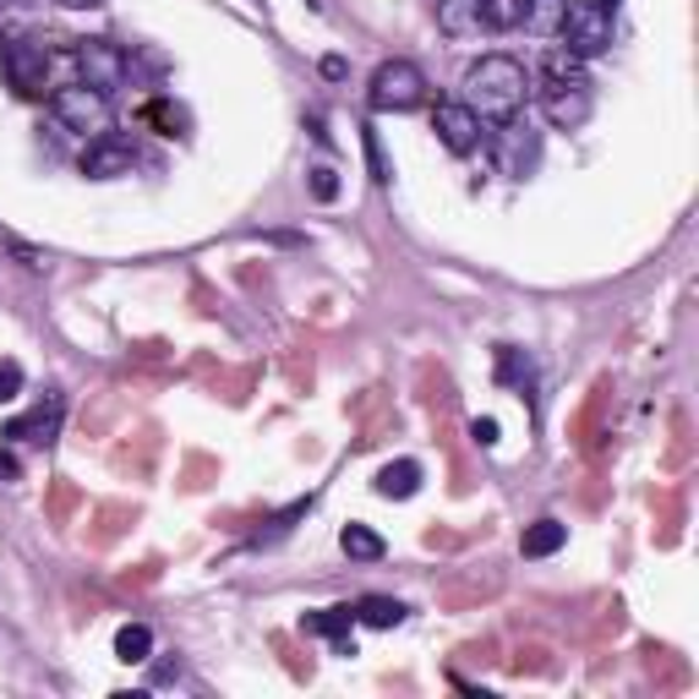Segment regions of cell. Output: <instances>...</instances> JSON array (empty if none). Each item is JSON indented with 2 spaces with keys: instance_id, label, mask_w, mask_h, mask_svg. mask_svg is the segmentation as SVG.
<instances>
[{
  "instance_id": "1",
  "label": "cell",
  "mask_w": 699,
  "mask_h": 699,
  "mask_svg": "<svg viewBox=\"0 0 699 699\" xmlns=\"http://www.w3.org/2000/svg\"><path fill=\"white\" fill-rule=\"evenodd\" d=\"M525 99H530V77L514 56H481L470 72H465V105L476 110V121H508V115H525Z\"/></svg>"
},
{
  "instance_id": "2",
  "label": "cell",
  "mask_w": 699,
  "mask_h": 699,
  "mask_svg": "<svg viewBox=\"0 0 699 699\" xmlns=\"http://www.w3.org/2000/svg\"><path fill=\"white\" fill-rule=\"evenodd\" d=\"M536 99H541V110H547L552 126H579V121L590 115V77H585V61L568 56L563 45L547 50Z\"/></svg>"
},
{
  "instance_id": "3",
  "label": "cell",
  "mask_w": 699,
  "mask_h": 699,
  "mask_svg": "<svg viewBox=\"0 0 699 699\" xmlns=\"http://www.w3.org/2000/svg\"><path fill=\"white\" fill-rule=\"evenodd\" d=\"M552 34L563 39L568 56L596 61V56L612 50V7L606 0H563V17H557Z\"/></svg>"
},
{
  "instance_id": "4",
  "label": "cell",
  "mask_w": 699,
  "mask_h": 699,
  "mask_svg": "<svg viewBox=\"0 0 699 699\" xmlns=\"http://www.w3.org/2000/svg\"><path fill=\"white\" fill-rule=\"evenodd\" d=\"M367 99H372L378 115H405V110H416V105L427 99V77H421L416 61H383V66L372 72Z\"/></svg>"
},
{
  "instance_id": "5",
  "label": "cell",
  "mask_w": 699,
  "mask_h": 699,
  "mask_svg": "<svg viewBox=\"0 0 699 699\" xmlns=\"http://www.w3.org/2000/svg\"><path fill=\"white\" fill-rule=\"evenodd\" d=\"M0 72H7V83L23 99H39L45 83H50V50L34 45V39H7L0 45Z\"/></svg>"
},
{
  "instance_id": "6",
  "label": "cell",
  "mask_w": 699,
  "mask_h": 699,
  "mask_svg": "<svg viewBox=\"0 0 699 699\" xmlns=\"http://www.w3.org/2000/svg\"><path fill=\"white\" fill-rule=\"evenodd\" d=\"M438 28L449 39L498 34V28H508V12L498 7V0H438Z\"/></svg>"
},
{
  "instance_id": "7",
  "label": "cell",
  "mask_w": 699,
  "mask_h": 699,
  "mask_svg": "<svg viewBox=\"0 0 699 699\" xmlns=\"http://www.w3.org/2000/svg\"><path fill=\"white\" fill-rule=\"evenodd\" d=\"M72 61H77V72H83V83L88 88H99V94H115L121 83H126V50L115 45V39H83L77 50H72Z\"/></svg>"
},
{
  "instance_id": "8",
  "label": "cell",
  "mask_w": 699,
  "mask_h": 699,
  "mask_svg": "<svg viewBox=\"0 0 699 699\" xmlns=\"http://www.w3.org/2000/svg\"><path fill=\"white\" fill-rule=\"evenodd\" d=\"M492 154H498V170H503V175H519V181H525V175L536 170V159H541V132H536L530 121L508 115V121H498Z\"/></svg>"
},
{
  "instance_id": "9",
  "label": "cell",
  "mask_w": 699,
  "mask_h": 699,
  "mask_svg": "<svg viewBox=\"0 0 699 699\" xmlns=\"http://www.w3.org/2000/svg\"><path fill=\"white\" fill-rule=\"evenodd\" d=\"M50 110H56V121L72 126V132H99V126L110 121V94H99V88H88V83H72V88H56Z\"/></svg>"
},
{
  "instance_id": "10",
  "label": "cell",
  "mask_w": 699,
  "mask_h": 699,
  "mask_svg": "<svg viewBox=\"0 0 699 699\" xmlns=\"http://www.w3.org/2000/svg\"><path fill=\"white\" fill-rule=\"evenodd\" d=\"M132 164H137V148H132V137H121V132H99V137H88V148H83V175H88V181L132 175Z\"/></svg>"
},
{
  "instance_id": "11",
  "label": "cell",
  "mask_w": 699,
  "mask_h": 699,
  "mask_svg": "<svg viewBox=\"0 0 699 699\" xmlns=\"http://www.w3.org/2000/svg\"><path fill=\"white\" fill-rule=\"evenodd\" d=\"M432 132H438V143L449 154H476V143H481V121H476V110L465 99L459 105H438L432 110Z\"/></svg>"
},
{
  "instance_id": "12",
  "label": "cell",
  "mask_w": 699,
  "mask_h": 699,
  "mask_svg": "<svg viewBox=\"0 0 699 699\" xmlns=\"http://www.w3.org/2000/svg\"><path fill=\"white\" fill-rule=\"evenodd\" d=\"M61 394H50L39 410H28V416H17V421H7V432H0V438H7V443H50L56 432H61Z\"/></svg>"
},
{
  "instance_id": "13",
  "label": "cell",
  "mask_w": 699,
  "mask_h": 699,
  "mask_svg": "<svg viewBox=\"0 0 699 699\" xmlns=\"http://www.w3.org/2000/svg\"><path fill=\"white\" fill-rule=\"evenodd\" d=\"M378 498H394V503H405V498H416L421 492V465L416 459H394V465H383L378 470Z\"/></svg>"
},
{
  "instance_id": "14",
  "label": "cell",
  "mask_w": 699,
  "mask_h": 699,
  "mask_svg": "<svg viewBox=\"0 0 699 699\" xmlns=\"http://www.w3.org/2000/svg\"><path fill=\"white\" fill-rule=\"evenodd\" d=\"M339 547H344V557H356V563H378V557L389 552L372 525H344V530H339Z\"/></svg>"
},
{
  "instance_id": "15",
  "label": "cell",
  "mask_w": 699,
  "mask_h": 699,
  "mask_svg": "<svg viewBox=\"0 0 699 699\" xmlns=\"http://www.w3.org/2000/svg\"><path fill=\"white\" fill-rule=\"evenodd\" d=\"M563 541H568V525H563V519H536V525L525 530L519 552H525V557H552Z\"/></svg>"
},
{
  "instance_id": "16",
  "label": "cell",
  "mask_w": 699,
  "mask_h": 699,
  "mask_svg": "<svg viewBox=\"0 0 699 699\" xmlns=\"http://www.w3.org/2000/svg\"><path fill=\"white\" fill-rule=\"evenodd\" d=\"M356 623H367V628H400L405 623V606L394 596H361L356 601Z\"/></svg>"
},
{
  "instance_id": "17",
  "label": "cell",
  "mask_w": 699,
  "mask_h": 699,
  "mask_svg": "<svg viewBox=\"0 0 699 699\" xmlns=\"http://www.w3.org/2000/svg\"><path fill=\"white\" fill-rule=\"evenodd\" d=\"M350 623H356V606H322V612H306L301 628L306 634H322V639H344Z\"/></svg>"
},
{
  "instance_id": "18",
  "label": "cell",
  "mask_w": 699,
  "mask_h": 699,
  "mask_svg": "<svg viewBox=\"0 0 699 699\" xmlns=\"http://www.w3.org/2000/svg\"><path fill=\"white\" fill-rule=\"evenodd\" d=\"M115 655H121L126 666H143V661L154 655V634H148V623H126V628L115 634Z\"/></svg>"
},
{
  "instance_id": "19",
  "label": "cell",
  "mask_w": 699,
  "mask_h": 699,
  "mask_svg": "<svg viewBox=\"0 0 699 699\" xmlns=\"http://www.w3.org/2000/svg\"><path fill=\"white\" fill-rule=\"evenodd\" d=\"M557 17H563V0H519V12H514V23H525L530 34H552Z\"/></svg>"
},
{
  "instance_id": "20",
  "label": "cell",
  "mask_w": 699,
  "mask_h": 699,
  "mask_svg": "<svg viewBox=\"0 0 699 699\" xmlns=\"http://www.w3.org/2000/svg\"><path fill=\"white\" fill-rule=\"evenodd\" d=\"M498 383H508V389H525L530 383V356L525 350H498Z\"/></svg>"
},
{
  "instance_id": "21",
  "label": "cell",
  "mask_w": 699,
  "mask_h": 699,
  "mask_svg": "<svg viewBox=\"0 0 699 699\" xmlns=\"http://www.w3.org/2000/svg\"><path fill=\"white\" fill-rule=\"evenodd\" d=\"M143 121H154V126H164V137H175V132L186 126V115H181L175 105H164V99H154V105L143 110Z\"/></svg>"
},
{
  "instance_id": "22",
  "label": "cell",
  "mask_w": 699,
  "mask_h": 699,
  "mask_svg": "<svg viewBox=\"0 0 699 699\" xmlns=\"http://www.w3.org/2000/svg\"><path fill=\"white\" fill-rule=\"evenodd\" d=\"M23 394V367L17 361H0V405H12Z\"/></svg>"
},
{
  "instance_id": "23",
  "label": "cell",
  "mask_w": 699,
  "mask_h": 699,
  "mask_svg": "<svg viewBox=\"0 0 699 699\" xmlns=\"http://www.w3.org/2000/svg\"><path fill=\"white\" fill-rule=\"evenodd\" d=\"M311 197L317 203H333L339 197V175L333 170H311Z\"/></svg>"
},
{
  "instance_id": "24",
  "label": "cell",
  "mask_w": 699,
  "mask_h": 699,
  "mask_svg": "<svg viewBox=\"0 0 699 699\" xmlns=\"http://www.w3.org/2000/svg\"><path fill=\"white\" fill-rule=\"evenodd\" d=\"M470 438H476L481 449H498V421H492V416H476V421H470Z\"/></svg>"
},
{
  "instance_id": "25",
  "label": "cell",
  "mask_w": 699,
  "mask_h": 699,
  "mask_svg": "<svg viewBox=\"0 0 699 699\" xmlns=\"http://www.w3.org/2000/svg\"><path fill=\"white\" fill-rule=\"evenodd\" d=\"M367 159H372V181H389V164H383V148H378V132H367Z\"/></svg>"
},
{
  "instance_id": "26",
  "label": "cell",
  "mask_w": 699,
  "mask_h": 699,
  "mask_svg": "<svg viewBox=\"0 0 699 699\" xmlns=\"http://www.w3.org/2000/svg\"><path fill=\"white\" fill-rule=\"evenodd\" d=\"M344 72H350V66H344V56H322V77H328V83H339Z\"/></svg>"
},
{
  "instance_id": "27",
  "label": "cell",
  "mask_w": 699,
  "mask_h": 699,
  "mask_svg": "<svg viewBox=\"0 0 699 699\" xmlns=\"http://www.w3.org/2000/svg\"><path fill=\"white\" fill-rule=\"evenodd\" d=\"M56 7H66V12H94V7H105V0H56Z\"/></svg>"
},
{
  "instance_id": "28",
  "label": "cell",
  "mask_w": 699,
  "mask_h": 699,
  "mask_svg": "<svg viewBox=\"0 0 699 699\" xmlns=\"http://www.w3.org/2000/svg\"><path fill=\"white\" fill-rule=\"evenodd\" d=\"M7 476H17V459H12V454H0V481H7Z\"/></svg>"
},
{
  "instance_id": "29",
  "label": "cell",
  "mask_w": 699,
  "mask_h": 699,
  "mask_svg": "<svg viewBox=\"0 0 699 699\" xmlns=\"http://www.w3.org/2000/svg\"><path fill=\"white\" fill-rule=\"evenodd\" d=\"M0 7H12V0H0Z\"/></svg>"
},
{
  "instance_id": "30",
  "label": "cell",
  "mask_w": 699,
  "mask_h": 699,
  "mask_svg": "<svg viewBox=\"0 0 699 699\" xmlns=\"http://www.w3.org/2000/svg\"><path fill=\"white\" fill-rule=\"evenodd\" d=\"M606 7H617V0H606Z\"/></svg>"
}]
</instances>
